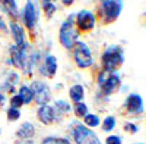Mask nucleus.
<instances>
[{
	"label": "nucleus",
	"instance_id": "423d86ee",
	"mask_svg": "<svg viewBox=\"0 0 146 144\" xmlns=\"http://www.w3.org/2000/svg\"><path fill=\"white\" fill-rule=\"evenodd\" d=\"M73 137H75V141L78 144H101L98 135L85 125L76 124L75 129H73Z\"/></svg>",
	"mask_w": 146,
	"mask_h": 144
},
{
	"label": "nucleus",
	"instance_id": "ddd939ff",
	"mask_svg": "<svg viewBox=\"0 0 146 144\" xmlns=\"http://www.w3.org/2000/svg\"><path fill=\"white\" fill-rule=\"evenodd\" d=\"M10 30H12V34H13V37H15L16 46L21 47V49H23V47H25V37H23L22 27L19 25V24H16V22H12L10 24Z\"/></svg>",
	"mask_w": 146,
	"mask_h": 144
},
{
	"label": "nucleus",
	"instance_id": "a878e982",
	"mask_svg": "<svg viewBox=\"0 0 146 144\" xmlns=\"http://www.w3.org/2000/svg\"><path fill=\"white\" fill-rule=\"evenodd\" d=\"M105 144H123V140L118 135H110V137H107Z\"/></svg>",
	"mask_w": 146,
	"mask_h": 144
},
{
	"label": "nucleus",
	"instance_id": "9b49d317",
	"mask_svg": "<svg viewBox=\"0 0 146 144\" xmlns=\"http://www.w3.org/2000/svg\"><path fill=\"white\" fill-rule=\"evenodd\" d=\"M38 119L45 124V125H50L54 119H56V113H54V109L51 106H48V104H44L41 106L40 109H38Z\"/></svg>",
	"mask_w": 146,
	"mask_h": 144
},
{
	"label": "nucleus",
	"instance_id": "c756f323",
	"mask_svg": "<svg viewBox=\"0 0 146 144\" xmlns=\"http://www.w3.org/2000/svg\"><path fill=\"white\" fill-rule=\"evenodd\" d=\"M5 104V97H3V94H0V107H3Z\"/></svg>",
	"mask_w": 146,
	"mask_h": 144
},
{
	"label": "nucleus",
	"instance_id": "c85d7f7f",
	"mask_svg": "<svg viewBox=\"0 0 146 144\" xmlns=\"http://www.w3.org/2000/svg\"><path fill=\"white\" fill-rule=\"evenodd\" d=\"M62 2H63L64 6H72L73 3H75V0H62Z\"/></svg>",
	"mask_w": 146,
	"mask_h": 144
},
{
	"label": "nucleus",
	"instance_id": "7ed1b4c3",
	"mask_svg": "<svg viewBox=\"0 0 146 144\" xmlns=\"http://www.w3.org/2000/svg\"><path fill=\"white\" fill-rule=\"evenodd\" d=\"M98 84L102 90V93L105 96H111L114 94L120 87H121V78L115 74V72H107V71H102L100 77H98Z\"/></svg>",
	"mask_w": 146,
	"mask_h": 144
},
{
	"label": "nucleus",
	"instance_id": "4468645a",
	"mask_svg": "<svg viewBox=\"0 0 146 144\" xmlns=\"http://www.w3.org/2000/svg\"><path fill=\"white\" fill-rule=\"evenodd\" d=\"M44 66H45V74H47V77L53 78V77L56 75V71H57V59H56L53 55H47V56H45Z\"/></svg>",
	"mask_w": 146,
	"mask_h": 144
},
{
	"label": "nucleus",
	"instance_id": "2eb2a0df",
	"mask_svg": "<svg viewBox=\"0 0 146 144\" xmlns=\"http://www.w3.org/2000/svg\"><path fill=\"white\" fill-rule=\"evenodd\" d=\"M34 134H35V128H34V125L29 124V122L22 124L21 128L16 131V135H18L19 138H22V140H28V138L34 137Z\"/></svg>",
	"mask_w": 146,
	"mask_h": 144
},
{
	"label": "nucleus",
	"instance_id": "39448f33",
	"mask_svg": "<svg viewBox=\"0 0 146 144\" xmlns=\"http://www.w3.org/2000/svg\"><path fill=\"white\" fill-rule=\"evenodd\" d=\"M78 35H79V31L73 25V21L69 18V21H66L62 25V28H60V43L66 49H72L73 44L76 43Z\"/></svg>",
	"mask_w": 146,
	"mask_h": 144
},
{
	"label": "nucleus",
	"instance_id": "bb28decb",
	"mask_svg": "<svg viewBox=\"0 0 146 144\" xmlns=\"http://www.w3.org/2000/svg\"><path fill=\"white\" fill-rule=\"evenodd\" d=\"M50 140V143L51 144H72L69 140H66V138H56V137H50L48 138Z\"/></svg>",
	"mask_w": 146,
	"mask_h": 144
},
{
	"label": "nucleus",
	"instance_id": "f8f14e48",
	"mask_svg": "<svg viewBox=\"0 0 146 144\" xmlns=\"http://www.w3.org/2000/svg\"><path fill=\"white\" fill-rule=\"evenodd\" d=\"M10 59H12V63H13L16 68L23 69L25 68V55H23V49L18 46H13L10 49Z\"/></svg>",
	"mask_w": 146,
	"mask_h": 144
},
{
	"label": "nucleus",
	"instance_id": "412c9836",
	"mask_svg": "<svg viewBox=\"0 0 146 144\" xmlns=\"http://www.w3.org/2000/svg\"><path fill=\"white\" fill-rule=\"evenodd\" d=\"M73 112H75V115L78 118H85L88 115V106L85 104L83 102H79L75 104V109H73Z\"/></svg>",
	"mask_w": 146,
	"mask_h": 144
},
{
	"label": "nucleus",
	"instance_id": "0eeeda50",
	"mask_svg": "<svg viewBox=\"0 0 146 144\" xmlns=\"http://www.w3.org/2000/svg\"><path fill=\"white\" fill-rule=\"evenodd\" d=\"M31 90H32L35 102L40 106L48 104V102L51 99V94H50V88H48L42 81H34L32 85H31Z\"/></svg>",
	"mask_w": 146,
	"mask_h": 144
},
{
	"label": "nucleus",
	"instance_id": "6ab92c4d",
	"mask_svg": "<svg viewBox=\"0 0 146 144\" xmlns=\"http://www.w3.org/2000/svg\"><path fill=\"white\" fill-rule=\"evenodd\" d=\"M53 109H54V113L56 115H60V118H62L63 115H66L70 110V104L66 103V102H63V100H58V102H56Z\"/></svg>",
	"mask_w": 146,
	"mask_h": 144
},
{
	"label": "nucleus",
	"instance_id": "473e14b6",
	"mask_svg": "<svg viewBox=\"0 0 146 144\" xmlns=\"http://www.w3.org/2000/svg\"><path fill=\"white\" fill-rule=\"evenodd\" d=\"M23 144H32V141H27V143H23Z\"/></svg>",
	"mask_w": 146,
	"mask_h": 144
},
{
	"label": "nucleus",
	"instance_id": "4be33fe9",
	"mask_svg": "<svg viewBox=\"0 0 146 144\" xmlns=\"http://www.w3.org/2000/svg\"><path fill=\"white\" fill-rule=\"evenodd\" d=\"M114 127H115V118L114 116H107L102 122V131L108 133V131L114 129Z\"/></svg>",
	"mask_w": 146,
	"mask_h": 144
},
{
	"label": "nucleus",
	"instance_id": "2f4dec72",
	"mask_svg": "<svg viewBox=\"0 0 146 144\" xmlns=\"http://www.w3.org/2000/svg\"><path fill=\"white\" fill-rule=\"evenodd\" d=\"M51 2V0H44V3H50Z\"/></svg>",
	"mask_w": 146,
	"mask_h": 144
},
{
	"label": "nucleus",
	"instance_id": "f3484780",
	"mask_svg": "<svg viewBox=\"0 0 146 144\" xmlns=\"http://www.w3.org/2000/svg\"><path fill=\"white\" fill-rule=\"evenodd\" d=\"M18 96L22 99L23 104H29V103L32 102V99H34V94H32L31 87H25V85H22V87H21V90H19V94H18Z\"/></svg>",
	"mask_w": 146,
	"mask_h": 144
},
{
	"label": "nucleus",
	"instance_id": "b1692460",
	"mask_svg": "<svg viewBox=\"0 0 146 144\" xmlns=\"http://www.w3.org/2000/svg\"><path fill=\"white\" fill-rule=\"evenodd\" d=\"M56 5H53L51 2L50 3H44V13L47 15V18H51L53 16V13L56 12Z\"/></svg>",
	"mask_w": 146,
	"mask_h": 144
},
{
	"label": "nucleus",
	"instance_id": "20e7f679",
	"mask_svg": "<svg viewBox=\"0 0 146 144\" xmlns=\"http://www.w3.org/2000/svg\"><path fill=\"white\" fill-rule=\"evenodd\" d=\"M72 53H73V59H75V62L79 68H89L94 62L89 47L82 41H76L73 44Z\"/></svg>",
	"mask_w": 146,
	"mask_h": 144
},
{
	"label": "nucleus",
	"instance_id": "393cba45",
	"mask_svg": "<svg viewBox=\"0 0 146 144\" xmlns=\"http://www.w3.org/2000/svg\"><path fill=\"white\" fill-rule=\"evenodd\" d=\"M23 104L22 99L19 97V96H13V97L10 99V107H15V109H19V107Z\"/></svg>",
	"mask_w": 146,
	"mask_h": 144
},
{
	"label": "nucleus",
	"instance_id": "aec40b11",
	"mask_svg": "<svg viewBox=\"0 0 146 144\" xmlns=\"http://www.w3.org/2000/svg\"><path fill=\"white\" fill-rule=\"evenodd\" d=\"M85 125L88 128H95L100 125V118L98 115H94V113H88L85 116Z\"/></svg>",
	"mask_w": 146,
	"mask_h": 144
},
{
	"label": "nucleus",
	"instance_id": "dca6fc26",
	"mask_svg": "<svg viewBox=\"0 0 146 144\" xmlns=\"http://www.w3.org/2000/svg\"><path fill=\"white\" fill-rule=\"evenodd\" d=\"M83 87L82 85H73V87H70V90H69V96H70V99L73 100V102H76V103H79L82 99H83Z\"/></svg>",
	"mask_w": 146,
	"mask_h": 144
},
{
	"label": "nucleus",
	"instance_id": "72a5a7b5",
	"mask_svg": "<svg viewBox=\"0 0 146 144\" xmlns=\"http://www.w3.org/2000/svg\"><path fill=\"white\" fill-rule=\"evenodd\" d=\"M143 19H145V24H146V15H145V18H143Z\"/></svg>",
	"mask_w": 146,
	"mask_h": 144
},
{
	"label": "nucleus",
	"instance_id": "9d476101",
	"mask_svg": "<svg viewBox=\"0 0 146 144\" xmlns=\"http://www.w3.org/2000/svg\"><path fill=\"white\" fill-rule=\"evenodd\" d=\"M23 21L28 30H34L36 22V0H28V3L23 9Z\"/></svg>",
	"mask_w": 146,
	"mask_h": 144
},
{
	"label": "nucleus",
	"instance_id": "5701e85b",
	"mask_svg": "<svg viewBox=\"0 0 146 144\" xmlns=\"http://www.w3.org/2000/svg\"><path fill=\"white\" fill-rule=\"evenodd\" d=\"M19 116H21L19 109H15V107H10V109L7 110V119H9V121H18Z\"/></svg>",
	"mask_w": 146,
	"mask_h": 144
},
{
	"label": "nucleus",
	"instance_id": "7c9ffc66",
	"mask_svg": "<svg viewBox=\"0 0 146 144\" xmlns=\"http://www.w3.org/2000/svg\"><path fill=\"white\" fill-rule=\"evenodd\" d=\"M41 144H51V143H50V140H48V138H45V140H44Z\"/></svg>",
	"mask_w": 146,
	"mask_h": 144
},
{
	"label": "nucleus",
	"instance_id": "f704fd0d",
	"mask_svg": "<svg viewBox=\"0 0 146 144\" xmlns=\"http://www.w3.org/2000/svg\"><path fill=\"white\" fill-rule=\"evenodd\" d=\"M0 133H2V131H0Z\"/></svg>",
	"mask_w": 146,
	"mask_h": 144
},
{
	"label": "nucleus",
	"instance_id": "cd10ccee",
	"mask_svg": "<svg viewBox=\"0 0 146 144\" xmlns=\"http://www.w3.org/2000/svg\"><path fill=\"white\" fill-rule=\"evenodd\" d=\"M124 131L126 133H130V134H136L137 133V127L135 124H126L124 125Z\"/></svg>",
	"mask_w": 146,
	"mask_h": 144
},
{
	"label": "nucleus",
	"instance_id": "1a4fd4ad",
	"mask_svg": "<svg viewBox=\"0 0 146 144\" xmlns=\"http://www.w3.org/2000/svg\"><path fill=\"white\" fill-rule=\"evenodd\" d=\"M124 109L129 115H139L143 112V99L142 96L133 93V94H129L127 99L124 102Z\"/></svg>",
	"mask_w": 146,
	"mask_h": 144
},
{
	"label": "nucleus",
	"instance_id": "f03ea898",
	"mask_svg": "<svg viewBox=\"0 0 146 144\" xmlns=\"http://www.w3.org/2000/svg\"><path fill=\"white\" fill-rule=\"evenodd\" d=\"M123 10V0H102L100 5V16L104 25L113 24L118 19Z\"/></svg>",
	"mask_w": 146,
	"mask_h": 144
},
{
	"label": "nucleus",
	"instance_id": "6e6552de",
	"mask_svg": "<svg viewBox=\"0 0 146 144\" xmlns=\"http://www.w3.org/2000/svg\"><path fill=\"white\" fill-rule=\"evenodd\" d=\"M76 25L82 32H89L95 27V15L89 10H80L76 16Z\"/></svg>",
	"mask_w": 146,
	"mask_h": 144
},
{
	"label": "nucleus",
	"instance_id": "f257e3e1",
	"mask_svg": "<svg viewBox=\"0 0 146 144\" xmlns=\"http://www.w3.org/2000/svg\"><path fill=\"white\" fill-rule=\"evenodd\" d=\"M101 62H102V68L107 72H117L124 63V56H123V50L117 46H111L102 53L101 56Z\"/></svg>",
	"mask_w": 146,
	"mask_h": 144
},
{
	"label": "nucleus",
	"instance_id": "a211bd4d",
	"mask_svg": "<svg viewBox=\"0 0 146 144\" xmlns=\"http://www.w3.org/2000/svg\"><path fill=\"white\" fill-rule=\"evenodd\" d=\"M0 5L3 6V9L7 12L10 16H16L18 15V7L15 0H0Z\"/></svg>",
	"mask_w": 146,
	"mask_h": 144
}]
</instances>
